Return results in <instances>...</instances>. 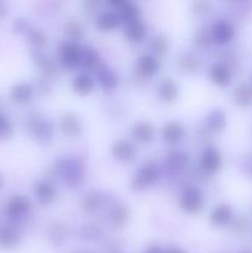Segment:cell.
Masks as SVG:
<instances>
[{
	"mask_svg": "<svg viewBox=\"0 0 252 253\" xmlns=\"http://www.w3.org/2000/svg\"><path fill=\"white\" fill-rule=\"evenodd\" d=\"M204 204L202 192L195 187H189L183 192L180 198V208L188 214H195L200 211Z\"/></svg>",
	"mask_w": 252,
	"mask_h": 253,
	"instance_id": "1",
	"label": "cell"
},
{
	"mask_svg": "<svg viewBox=\"0 0 252 253\" xmlns=\"http://www.w3.org/2000/svg\"><path fill=\"white\" fill-rule=\"evenodd\" d=\"M83 53L84 51L77 42H66V43L62 46V62L64 63V66L69 67V68H74V67L78 66L82 62V59H83Z\"/></svg>",
	"mask_w": 252,
	"mask_h": 253,
	"instance_id": "2",
	"label": "cell"
},
{
	"mask_svg": "<svg viewBox=\"0 0 252 253\" xmlns=\"http://www.w3.org/2000/svg\"><path fill=\"white\" fill-rule=\"evenodd\" d=\"M222 166V156L216 148L208 147L200 156V167L207 173H216Z\"/></svg>",
	"mask_w": 252,
	"mask_h": 253,
	"instance_id": "3",
	"label": "cell"
},
{
	"mask_svg": "<svg viewBox=\"0 0 252 253\" xmlns=\"http://www.w3.org/2000/svg\"><path fill=\"white\" fill-rule=\"evenodd\" d=\"M158 179V170L155 165H146L140 169V172L133 178L135 189H145L155 184Z\"/></svg>",
	"mask_w": 252,
	"mask_h": 253,
	"instance_id": "4",
	"label": "cell"
},
{
	"mask_svg": "<svg viewBox=\"0 0 252 253\" xmlns=\"http://www.w3.org/2000/svg\"><path fill=\"white\" fill-rule=\"evenodd\" d=\"M82 121L76 114L67 113L64 114L59 121V128L62 132L68 137H77L82 132Z\"/></svg>",
	"mask_w": 252,
	"mask_h": 253,
	"instance_id": "5",
	"label": "cell"
},
{
	"mask_svg": "<svg viewBox=\"0 0 252 253\" xmlns=\"http://www.w3.org/2000/svg\"><path fill=\"white\" fill-rule=\"evenodd\" d=\"M111 152H113L114 157L118 161H121V162H130V161H132L135 158L136 148L128 141L118 140L114 142L113 147H111Z\"/></svg>",
	"mask_w": 252,
	"mask_h": 253,
	"instance_id": "6",
	"label": "cell"
},
{
	"mask_svg": "<svg viewBox=\"0 0 252 253\" xmlns=\"http://www.w3.org/2000/svg\"><path fill=\"white\" fill-rule=\"evenodd\" d=\"M31 208V204H30V200L27 199L26 197H22V195H15L7 203V214L11 217H21L26 214L27 211Z\"/></svg>",
	"mask_w": 252,
	"mask_h": 253,
	"instance_id": "7",
	"label": "cell"
},
{
	"mask_svg": "<svg viewBox=\"0 0 252 253\" xmlns=\"http://www.w3.org/2000/svg\"><path fill=\"white\" fill-rule=\"evenodd\" d=\"M35 197L41 204H51L56 199V188L48 180H41L35 187Z\"/></svg>",
	"mask_w": 252,
	"mask_h": 253,
	"instance_id": "8",
	"label": "cell"
},
{
	"mask_svg": "<svg viewBox=\"0 0 252 253\" xmlns=\"http://www.w3.org/2000/svg\"><path fill=\"white\" fill-rule=\"evenodd\" d=\"M235 35L234 27L227 22H217L211 27V39L216 43H227Z\"/></svg>",
	"mask_w": 252,
	"mask_h": 253,
	"instance_id": "9",
	"label": "cell"
},
{
	"mask_svg": "<svg viewBox=\"0 0 252 253\" xmlns=\"http://www.w3.org/2000/svg\"><path fill=\"white\" fill-rule=\"evenodd\" d=\"M183 136H184V127L175 121L166 124L162 130L163 141L167 142L168 145H175L182 140Z\"/></svg>",
	"mask_w": 252,
	"mask_h": 253,
	"instance_id": "10",
	"label": "cell"
},
{
	"mask_svg": "<svg viewBox=\"0 0 252 253\" xmlns=\"http://www.w3.org/2000/svg\"><path fill=\"white\" fill-rule=\"evenodd\" d=\"M210 78L217 85L226 86L231 82V71L225 64L216 63L210 68Z\"/></svg>",
	"mask_w": 252,
	"mask_h": 253,
	"instance_id": "11",
	"label": "cell"
},
{
	"mask_svg": "<svg viewBox=\"0 0 252 253\" xmlns=\"http://www.w3.org/2000/svg\"><path fill=\"white\" fill-rule=\"evenodd\" d=\"M232 219V209L231 207L226 204H220L212 209L210 214V220L216 226H225L229 224Z\"/></svg>",
	"mask_w": 252,
	"mask_h": 253,
	"instance_id": "12",
	"label": "cell"
},
{
	"mask_svg": "<svg viewBox=\"0 0 252 253\" xmlns=\"http://www.w3.org/2000/svg\"><path fill=\"white\" fill-rule=\"evenodd\" d=\"M132 136L138 142H150L155 137V128L147 121H140L132 128Z\"/></svg>",
	"mask_w": 252,
	"mask_h": 253,
	"instance_id": "13",
	"label": "cell"
},
{
	"mask_svg": "<svg viewBox=\"0 0 252 253\" xmlns=\"http://www.w3.org/2000/svg\"><path fill=\"white\" fill-rule=\"evenodd\" d=\"M96 77L99 79V83L101 84V86L105 90H113L118 85V77H116V74L109 67L101 64L96 69Z\"/></svg>",
	"mask_w": 252,
	"mask_h": 253,
	"instance_id": "14",
	"label": "cell"
},
{
	"mask_svg": "<svg viewBox=\"0 0 252 253\" xmlns=\"http://www.w3.org/2000/svg\"><path fill=\"white\" fill-rule=\"evenodd\" d=\"M160 69V62L150 54H145L138 61V72L141 76L146 77V78H151L155 76Z\"/></svg>",
	"mask_w": 252,
	"mask_h": 253,
	"instance_id": "15",
	"label": "cell"
},
{
	"mask_svg": "<svg viewBox=\"0 0 252 253\" xmlns=\"http://www.w3.org/2000/svg\"><path fill=\"white\" fill-rule=\"evenodd\" d=\"M158 96L167 103L175 100L178 96V86L175 82L170 78L163 79L158 85Z\"/></svg>",
	"mask_w": 252,
	"mask_h": 253,
	"instance_id": "16",
	"label": "cell"
},
{
	"mask_svg": "<svg viewBox=\"0 0 252 253\" xmlns=\"http://www.w3.org/2000/svg\"><path fill=\"white\" fill-rule=\"evenodd\" d=\"M72 88L79 95H88L94 89V81L89 74H79L72 82Z\"/></svg>",
	"mask_w": 252,
	"mask_h": 253,
	"instance_id": "17",
	"label": "cell"
},
{
	"mask_svg": "<svg viewBox=\"0 0 252 253\" xmlns=\"http://www.w3.org/2000/svg\"><path fill=\"white\" fill-rule=\"evenodd\" d=\"M146 34V25L140 20L130 22L127 24V27L125 29V36L127 37L128 41L131 42H140L145 39Z\"/></svg>",
	"mask_w": 252,
	"mask_h": 253,
	"instance_id": "18",
	"label": "cell"
},
{
	"mask_svg": "<svg viewBox=\"0 0 252 253\" xmlns=\"http://www.w3.org/2000/svg\"><path fill=\"white\" fill-rule=\"evenodd\" d=\"M19 242V234L16 230L9 226L0 227V247L2 249H12Z\"/></svg>",
	"mask_w": 252,
	"mask_h": 253,
	"instance_id": "19",
	"label": "cell"
},
{
	"mask_svg": "<svg viewBox=\"0 0 252 253\" xmlns=\"http://www.w3.org/2000/svg\"><path fill=\"white\" fill-rule=\"evenodd\" d=\"M119 19H120V16H119L116 12H104V14L96 20V27H98L100 31H113L115 27H118Z\"/></svg>",
	"mask_w": 252,
	"mask_h": 253,
	"instance_id": "20",
	"label": "cell"
},
{
	"mask_svg": "<svg viewBox=\"0 0 252 253\" xmlns=\"http://www.w3.org/2000/svg\"><path fill=\"white\" fill-rule=\"evenodd\" d=\"M10 95L16 103H26L32 96V86L27 83H19L12 86Z\"/></svg>",
	"mask_w": 252,
	"mask_h": 253,
	"instance_id": "21",
	"label": "cell"
},
{
	"mask_svg": "<svg viewBox=\"0 0 252 253\" xmlns=\"http://www.w3.org/2000/svg\"><path fill=\"white\" fill-rule=\"evenodd\" d=\"M120 15L119 16L126 22V24H130V22L136 21L138 20V15H140V9L136 4L131 1H124V4L121 5L120 9Z\"/></svg>",
	"mask_w": 252,
	"mask_h": 253,
	"instance_id": "22",
	"label": "cell"
},
{
	"mask_svg": "<svg viewBox=\"0 0 252 253\" xmlns=\"http://www.w3.org/2000/svg\"><path fill=\"white\" fill-rule=\"evenodd\" d=\"M234 100L240 106H249L252 104V88L247 84H241L234 93Z\"/></svg>",
	"mask_w": 252,
	"mask_h": 253,
	"instance_id": "23",
	"label": "cell"
},
{
	"mask_svg": "<svg viewBox=\"0 0 252 253\" xmlns=\"http://www.w3.org/2000/svg\"><path fill=\"white\" fill-rule=\"evenodd\" d=\"M62 174L68 180L81 179L82 177V167L74 161H66L61 167Z\"/></svg>",
	"mask_w": 252,
	"mask_h": 253,
	"instance_id": "24",
	"label": "cell"
},
{
	"mask_svg": "<svg viewBox=\"0 0 252 253\" xmlns=\"http://www.w3.org/2000/svg\"><path fill=\"white\" fill-rule=\"evenodd\" d=\"M187 155H184L183 152H179V151H178V152L170 153L169 157H168V167H169V169H172L173 172L182 170L183 168L187 166Z\"/></svg>",
	"mask_w": 252,
	"mask_h": 253,
	"instance_id": "25",
	"label": "cell"
},
{
	"mask_svg": "<svg viewBox=\"0 0 252 253\" xmlns=\"http://www.w3.org/2000/svg\"><path fill=\"white\" fill-rule=\"evenodd\" d=\"M128 217H130V211L124 205H118L113 209L111 211V219H113L114 224L119 225V226H123L127 222Z\"/></svg>",
	"mask_w": 252,
	"mask_h": 253,
	"instance_id": "26",
	"label": "cell"
},
{
	"mask_svg": "<svg viewBox=\"0 0 252 253\" xmlns=\"http://www.w3.org/2000/svg\"><path fill=\"white\" fill-rule=\"evenodd\" d=\"M208 123H209L210 127L212 130H221L224 127L225 123H226V116H225L224 111L222 110H214L210 114L209 119H208Z\"/></svg>",
	"mask_w": 252,
	"mask_h": 253,
	"instance_id": "27",
	"label": "cell"
},
{
	"mask_svg": "<svg viewBox=\"0 0 252 253\" xmlns=\"http://www.w3.org/2000/svg\"><path fill=\"white\" fill-rule=\"evenodd\" d=\"M82 62H83L84 67L88 69H90V71H93V69H98L99 67H100V64H99V57L98 54L95 53L94 51H85L83 53V59H82Z\"/></svg>",
	"mask_w": 252,
	"mask_h": 253,
	"instance_id": "28",
	"label": "cell"
},
{
	"mask_svg": "<svg viewBox=\"0 0 252 253\" xmlns=\"http://www.w3.org/2000/svg\"><path fill=\"white\" fill-rule=\"evenodd\" d=\"M12 132V127L10 121L0 114V138H7Z\"/></svg>",
	"mask_w": 252,
	"mask_h": 253,
	"instance_id": "29",
	"label": "cell"
},
{
	"mask_svg": "<svg viewBox=\"0 0 252 253\" xmlns=\"http://www.w3.org/2000/svg\"><path fill=\"white\" fill-rule=\"evenodd\" d=\"M100 204V198L96 194H90L84 199V207L86 210H96Z\"/></svg>",
	"mask_w": 252,
	"mask_h": 253,
	"instance_id": "30",
	"label": "cell"
},
{
	"mask_svg": "<svg viewBox=\"0 0 252 253\" xmlns=\"http://www.w3.org/2000/svg\"><path fill=\"white\" fill-rule=\"evenodd\" d=\"M153 51H156L157 53H165L167 51V42L162 37H157L153 41Z\"/></svg>",
	"mask_w": 252,
	"mask_h": 253,
	"instance_id": "31",
	"label": "cell"
},
{
	"mask_svg": "<svg viewBox=\"0 0 252 253\" xmlns=\"http://www.w3.org/2000/svg\"><path fill=\"white\" fill-rule=\"evenodd\" d=\"M31 40L32 42H35L37 44L46 43V36L41 31H39V30H35V31L31 32Z\"/></svg>",
	"mask_w": 252,
	"mask_h": 253,
	"instance_id": "32",
	"label": "cell"
},
{
	"mask_svg": "<svg viewBox=\"0 0 252 253\" xmlns=\"http://www.w3.org/2000/svg\"><path fill=\"white\" fill-rule=\"evenodd\" d=\"M5 14H6V6H5L4 2L0 1V17L4 16Z\"/></svg>",
	"mask_w": 252,
	"mask_h": 253,
	"instance_id": "33",
	"label": "cell"
},
{
	"mask_svg": "<svg viewBox=\"0 0 252 253\" xmlns=\"http://www.w3.org/2000/svg\"><path fill=\"white\" fill-rule=\"evenodd\" d=\"M146 253H165V251H163V250H161L160 247H152V249L148 250Z\"/></svg>",
	"mask_w": 252,
	"mask_h": 253,
	"instance_id": "34",
	"label": "cell"
},
{
	"mask_svg": "<svg viewBox=\"0 0 252 253\" xmlns=\"http://www.w3.org/2000/svg\"><path fill=\"white\" fill-rule=\"evenodd\" d=\"M165 253H184L182 251V250L177 249V247H173V249H169L167 250V251H165Z\"/></svg>",
	"mask_w": 252,
	"mask_h": 253,
	"instance_id": "35",
	"label": "cell"
},
{
	"mask_svg": "<svg viewBox=\"0 0 252 253\" xmlns=\"http://www.w3.org/2000/svg\"><path fill=\"white\" fill-rule=\"evenodd\" d=\"M247 170H249L250 174L252 175V157H250L249 163H247Z\"/></svg>",
	"mask_w": 252,
	"mask_h": 253,
	"instance_id": "36",
	"label": "cell"
},
{
	"mask_svg": "<svg viewBox=\"0 0 252 253\" xmlns=\"http://www.w3.org/2000/svg\"><path fill=\"white\" fill-rule=\"evenodd\" d=\"M2 184H4V179H2V177H1V174H0V189H1V187H2Z\"/></svg>",
	"mask_w": 252,
	"mask_h": 253,
	"instance_id": "37",
	"label": "cell"
},
{
	"mask_svg": "<svg viewBox=\"0 0 252 253\" xmlns=\"http://www.w3.org/2000/svg\"><path fill=\"white\" fill-rule=\"evenodd\" d=\"M241 253H252V251H242Z\"/></svg>",
	"mask_w": 252,
	"mask_h": 253,
	"instance_id": "38",
	"label": "cell"
},
{
	"mask_svg": "<svg viewBox=\"0 0 252 253\" xmlns=\"http://www.w3.org/2000/svg\"><path fill=\"white\" fill-rule=\"evenodd\" d=\"M76 253H85V252H76Z\"/></svg>",
	"mask_w": 252,
	"mask_h": 253,
	"instance_id": "39",
	"label": "cell"
}]
</instances>
